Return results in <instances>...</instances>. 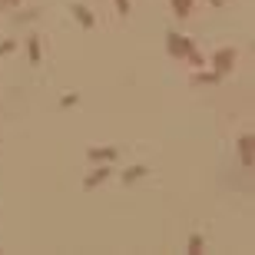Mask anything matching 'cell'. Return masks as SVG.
Instances as JSON below:
<instances>
[{
	"label": "cell",
	"instance_id": "1",
	"mask_svg": "<svg viewBox=\"0 0 255 255\" xmlns=\"http://www.w3.org/2000/svg\"><path fill=\"white\" fill-rule=\"evenodd\" d=\"M166 40H169V53L176 56V60H189L192 67H202V56H199V50L192 46V40H189V37H179L176 30H169Z\"/></svg>",
	"mask_w": 255,
	"mask_h": 255
},
{
	"label": "cell",
	"instance_id": "2",
	"mask_svg": "<svg viewBox=\"0 0 255 255\" xmlns=\"http://www.w3.org/2000/svg\"><path fill=\"white\" fill-rule=\"evenodd\" d=\"M212 67H215V73H219V77L232 73V70H235V46H222L219 53L212 56Z\"/></svg>",
	"mask_w": 255,
	"mask_h": 255
},
{
	"label": "cell",
	"instance_id": "3",
	"mask_svg": "<svg viewBox=\"0 0 255 255\" xmlns=\"http://www.w3.org/2000/svg\"><path fill=\"white\" fill-rule=\"evenodd\" d=\"M110 176H113V169L106 166V163H103V166H96V169H93V172H89L86 179H83V189L89 192V189H96V186H100V182H106Z\"/></svg>",
	"mask_w": 255,
	"mask_h": 255
},
{
	"label": "cell",
	"instance_id": "4",
	"mask_svg": "<svg viewBox=\"0 0 255 255\" xmlns=\"http://www.w3.org/2000/svg\"><path fill=\"white\" fill-rule=\"evenodd\" d=\"M89 159H93V163H113V159H116V156H120V149H116V146H93V149H89Z\"/></svg>",
	"mask_w": 255,
	"mask_h": 255
},
{
	"label": "cell",
	"instance_id": "5",
	"mask_svg": "<svg viewBox=\"0 0 255 255\" xmlns=\"http://www.w3.org/2000/svg\"><path fill=\"white\" fill-rule=\"evenodd\" d=\"M73 17H77L80 20V27H86V30H93V10H89V7H83V3H77V7H73Z\"/></svg>",
	"mask_w": 255,
	"mask_h": 255
},
{
	"label": "cell",
	"instance_id": "6",
	"mask_svg": "<svg viewBox=\"0 0 255 255\" xmlns=\"http://www.w3.org/2000/svg\"><path fill=\"white\" fill-rule=\"evenodd\" d=\"M239 156H242V166L252 169V136H242V139H239Z\"/></svg>",
	"mask_w": 255,
	"mask_h": 255
},
{
	"label": "cell",
	"instance_id": "7",
	"mask_svg": "<svg viewBox=\"0 0 255 255\" xmlns=\"http://www.w3.org/2000/svg\"><path fill=\"white\" fill-rule=\"evenodd\" d=\"M146 172H149V169H146V166H129V169H126V172H120V179H123V182H126V186H129V182H136V179H143Z\"/></svg>",
	"mask_w": 255,
	"mask_h": 255
},
{
	"label": "cell",
	"instance_id": "8",
	"mask_svg": "<svg viewBox=\"0 0 255 255\" xmlns=\"http://www.w3.org/2000/svg\"><path fill=\"white\" fill-rule=\"evenodd\" d=\"M27 56H30V63H40V37H27Z\"/></svg>",
	"mask_w": 255,
	"mask_h": 255
},
{
	"label": "cell",
	"instance_id": "9",
	"mask_svg": "<svg viewBox=\"0 0 255 255\" xmlns=\"http://www.w3.org/2000/svg\"><path fill=\"white\" fill-rule=\"evenodd\" d=\"M169 3H172V13H176V17H182V20L192 13V0H169Z\"/></svg>",
	"mask_w": 255,
	"mask_h": 255
},
{
	"label": "cell",
	"instance_id": "10",
	"mask_svg": "<svg viewBox=\"0 0 255 255\" xmlns=\"http://www.w3.org/2000/svg\"><path fill=\"white\" fill-rule=\"evenodd\" d=\"M219 73H215V70H212V73H209V70H202V73H196V83H219Z\"/></svg>",
	"mask_w": 255,
	"mask_h": 255
},
{
	"label": "cell",
	"instance_id": "11",
	"mask_svg": "<svg viewBox=\"0 0 255 255\" xmlns=\"http://www.w3.org/2000/svg\"><path fill=\"white\" fill-rule=\"evenodd\" d=\"M189 252H192V255L202 252V235H192V239H189Z\"/></svg>",
	"mask_w": 255,
	"mask_h": 255
},
{
	"label": "cell",
	"instance_id": "12",
	"mask_svg": "<svg viewBox=\"0 0 255 255\" xmlns=\"http://www.w3.org/2000/svg\"><path fill=\"white\" fill-rule=\"evenodd\" d=\"M77 103H80V96H77V93H67V96L60 100V106H63V110H70V106H77Z\"/></svg>",
	"mask_w": 255,
	"mask_h": 255
},
{
	"label": "cell",
	"instance_id": "13",
	"mask_svg": "<svg viewBox=\"0 0 255 255\" xmlns=\"http://www.w3.org/2000/svg\"><path fill=\"white\" fill-rule=\"evenodd\" d=\"M13 50H17V40H3V43H0V56L13 53Z\"/></svg>",
	"mask_w": 255,
	"mask_h": 255
},
{
	"label": "cell",
	"instance_id": "14",
	"mask_svg": "<svg viewBox=\"0 0 255 255\" xmlns=\"http://www.w3.org/2000/svg\"><path fill=\"white\" fill-rule=\"evenodd\" d=\"M116 10H120V17H129V0H116Z\"/></svg>",
	"mask_w": 255,
	"mask_h": 255
},
{
	"label": "cell",
	"instance_id": "15",
	"mask_svg": "<svg viewBox=\"0 0 255 255\" xmlns=\"http://www.w3.org/2000/svg\"><path fill=\"white\" fill-rule=\"evenodd\" d=\"M20 0H0V7H17Z\"/></svg>",
	"mask_w": 255,
	"mask_h": 255
},
{
	"label": "cell",
	"instance_id": "16",
	"mask_svg": "<svg viewBox=\"0 0 255 255\" xmlns=\"http://www.w3.org/2000/svg\"><path fill=\"white\" fill-rule=\"evenodd\" d=\"M209 3H212V7H222V3H225V0H209Z\"/></svg>",
	"mask_w": 255,
	"mask_h": 255
}]
</instances>
